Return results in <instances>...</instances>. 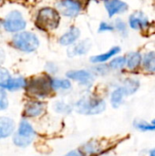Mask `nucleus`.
I'll return each instance as SVG.
<instances>
[{
    "mask_svg": "<svg viewBox=\"0 0 155 156\" xmlns=\"http://www.w3.org/2000/svg\"><path fill=\"white\" fill-rule=\"evenodd\" d=\"M54 111L57 113L60 114H69L72 112V108L70 105L65 103L64 101H56L54 104Z\"/></svg>",
    "mask_w": 155,
    "mask_h": 156,
    "instance_id": "23",
    "label": "nucleus"
},
{
    "mask_svg": "<svg viewBox=\"0 0 155 156\" xmlns=\"http://www.w3.org/2000/svg\"><path fill=\"white\" fill-rule=\"evenodd\" d=\"M129 24L130 27L133 29H143L148 25V18L143 12L137 11L130 16Z\"/></svg>",
    "mask_w": 155,
    "mask_h": 156,
    "instance_id": "14",
    "label": "nucleus"
},
{
    "mask_svg": "<svg viewBox=\"0 0 155 156\" xmlns=\"http://www.w3.org/2000/svg\"><path fill=\"white\" fill-rule=\"evenodd\" d=\"M25 89L29 95L37 99H45L53 91L51 87V78L47 75L32 78L28 82L26 81Z\"/></svg>",
    "mask_w": 155,
    "mask_h": 156,
    "instance_id": "1",
    "label": "nucleus"
},
{
    "mask_svg": "<svg viewBox=\"0 0 155 156\" xmlns=\"http://www.w3.org/2000/svg\"><path fill=\"white\" fill-rule=\"evenodd\" d=\"M16 124L9 117H0V140L11 136L15 132Z\"/></svg>",
    "mask_w": 155,
    "mask_h": 156,
    "instance_id": "12",
    "label": "nucleus"
},
{
    "mask_svg": "<svg viewBox=\"0 0 155 156\" xmlns=\"http://www.w3.org/2000/svg\"><path fill=\"white\" fill-rule=\"evenodd\" d=\"M142 61V56L139 52H131L128 54V58H126V64L128 69H136Z\"/></svg>",
    "mask_w": 155,
    "mask_h": 156,
    "instance_id": "21",
    "label": "nucleus"
},
{
    "mask_svg": "<svg viewBox=\"0 0 155 156\" xmlns=\"http://www.w3.org/2000/svg\"><path fill=\"white\" fill-rule=\"evenodd\" d=\"M69 80L79 82L80 85L85 87H90L94 82V76L91 72L86 69H75L69 70L66 73Z\"/></svg>",
    "mask_w": 155,
    "mask_h": 156,
    "instance_id": "8",
    "label": "nucleus"
},
{
    "mask_svg": "<svg viewBox=\"0 0 155 156\" xmlns=\"http://www.w3.org/2000/svg\"><path fill=\"white\" fill-rule=\"evenodd\" d=\"M75 107L76 111L80 114L96 115L105 111L106 102L104 100L97 97L84 96L76 102Z\"/></svg>",
    "mask_w": 155,
    "mask_h": 156,
    "instance_id": "2",
    "label": "nucleus"
},
{
    "mask_svg": "<svg viewBox=\"0 0 155 156\" xmlns=\"http://www.w3.org/2000/svg\"><path fill=\"white\" fill-rule=\"evenodd\" d=\"M63 156H85V154L80 150H72Z\"/></svg>",
    "mask_w": 155,
    "mask_h": 156,
    "instance_id": "30",
    "label": "nucleus"
},
{
    "mask_svg": "<svg viewBox=\"0 0 155 156\" xmlns=\"http://www.w3.org/2000/svg\"><path fill=\"white\" fill-rule=\"evenodd\" d=\"M45 108L44 102L40 101H30L25 105L22 114L26 118H37L44 113Z\"/></svg>",
    "mask_w": 155,
    "mask_h": 156,
    "instance_id": "9",
    "label": "nucleus"
},
{
    "mask_svg": "<svg viewBox=\"0 0 155 156\" xmlns=\"http://www.w3.org/2000/svg\"><path fill=\"white\" fill-rule=\"evenodd\" d=\"M26 86V80L23 77H16L12 78L8 87L6 88V90L8 91H16L21 89H25Z\"/></svg>",
    "mask_w": 155,
    "mask_h": 156,
    "instance_id": "18",
    "label": "nucleus"
},
{
    "mask_svg": "<svg viewBox=\"0 0 155 156\" xmlns=\"http://www.w3.org/2000/svg\"><path fill=\"white\" fill-rule=\"evenodd\" d=\"M143 64L148 72H155V51H150L144 55Z\"/></svg>",
    "mask_w": 155,
    "mask_h": 156,
    "instance_id": "20",
    "label": "nucleus"
},
{
    "mask_svg": "<svg viewBox=\"0 0 155 156\" xmlns=\"http://www.w3.org/2000/svg\"><path fill=\"white\" fill-rule=\"evenodd\" d=\"M120 51H121V48L120 47H113L109 51H107V52H105L103 54L90 57V60L92 63H103V62L109 60L110 58H111L112 57H114L115 55H117Z\"/></svg>",
    "mask_w": 155,
    "mask_h": 156,
    "instance_id": "15",
    "label": "nucleus"
},
{
    "mask_svg": "<svg viewBox=\"0 0 155 156\" xmlns=\"http://www.w3.org/2000/svg\"><path fill=\"white\" fill-rule=\"evenodd\" d=\"M115 28L122 33V35H126L127 34V27H126V24L120 18L116 19L115 21Z\"/></svg>",
    "mask_w": 155,
    "mask_h": 156,
    "instance_id": "27",
    "label": "nucleus"
},
{
    "mask_svg": "<svg viewBox=\"0 0 155 156\" xmlns=\"http://www.w3.org/2000/svg\"><path fill=\"white\" fill-rule=\"evenodd\" d=\"M126 64V58L124 57H118L113 58L111 62H110V68L113 69H122Z\"/></svg>",
    "mask_w": 155,
    "mask_h": 156,
    "instance_id": "24",
    "label": "nucleus"
},
{
    "mask_svg": "<svg viewBox=\"0 0 155 156\" xmlns=\"http://www.w3.org/2000/svg\"><path fill=\"white\" fill-rule=\"evenodd\" d=\"M12 78L13 77L11 76L8 69H6L5 68L0 67V88L1 89L6 90Z\"/></svg>",
    "mask_w": 155,
    "mask_h": 156,
    "instance_id": "22",
    "label": "nucleus"
},
{
    "mask_svg": "<svg viewBox=\"0 0 155 156\" xmlns=\"http://www.w3.org/2000/svg\"><path fill=\"white\" fill-rule=\"evenodd\" d=\"M9 106V101L5 92V90L0 88V112L5 111Z\"/></svg>",
    "mask_w": 155,
    "mask_h": 156,
    "instance_id": "25",
    "label": "nucleus"
},
{
    "mask_svg": "<svg viewBox=\"0 0 155 156\" xmlns=\"http://www.w3.org/2000/svg\"><path fill=\"white\" fill-rule=\"evenodd\" d=\"M134 127L137 128L140 131H154L155 130V125H151L149 123H147L146 122H134Z\"/></svg>",
    "mask_w": 155,
    "mask_h": 156,
    "instance_id": "26",
    "label": "nucleus"
},
{
    "mask_svg": "<svg viewBox=\"0 0 155 156\" xmlns=\"http://www.w3.org/2000/svg\"><path fill=\"white\" fill-rule=\"evenodd\" d=\"M3 27L7 32L17 33L26 28V22L20 11L12 10L5 16L3 21Z\"/></svg>",
    "mask_w": 155,
    "mask_h": 156,
    "instance_id": "6",
    "label": "nucleus"
},
{
    "mask_svg": "<svg viewBox=\"0 0 155 156\" xmlns=\"http://www.w3.org/2000/svg\"><path fill=\"white\" fill-rule=\"evenodd\" d=\"M90 48H91L90 40L84 39L79 43H74L73 45L69 46V48L68 49V55L70 58L76 57V56L85 55L89 52Z\"/></svg>",
    "mask_w": 155,
    "mask_h": 156,
    "instance_id": "11",
    "label": "nucleus"
},
{
    "mask_svg": "<svg viewBox=\"0 0 155 156\" xmlns=\"http://www.w3.org/2000/svg\"><path fill=\"white\" fill-rule=\"evenodd\" d=\"M114 27L107 22H101L99 27V32H106V31H112Z\"/></svg>",
    "mask_w": 155,
    "mask_h": 156,
    "instance_id": "28",
    "label": "nucleus"
},
{
    "mask_svg": "<svg viewBox=\"0 0 155 156\" xmlns=\"http://www.w3.org/2000/svg\"><path fill=\"white\" fill-rule=\"evenodd\" d=\"M104 5L110 17L123 13L128 9V5L122 0H104Z\"/></svg>",
    "mask_w": 155,
    "mask_h": 156,
    "instance_id": "10",
    "label": "nucleus"
},
{
    "mask_svg": "<svg viewBox=\"0 0 155 156\" xmlns=\"http://www.w3.org/2000/svg\"><path fill=\"white\" fill-rule=\"evenodd\" d=\"M36 136V131L32 124L26 119L21 120L17 131L13 136L14 144L20 148H26L33 142Z\"/></svg>",
    "mask_w": 155,
    "mask_h": 156,
    "instance_id": "5",
    "label": "nucleus"
},
{
    "mask_svg": "<svg viewBox=\"0 0 155 156\" xmlns=\"http://www.w3.org/2000/svg\"><path fill=\"white\" fill-rule=\"evenodd\" d=\"M5 52L2 48H0V64L4 62L5 60Z\"/></svg>",
    "mask_w": 155,
    "mask_h": 156,
    "instance_id": "31",
    "label": "nucleus"
},
{
    "mask_svg": "<svg viewBox=\"0 0 155 156\" xmlns=\"http://www.w3.org/2000/svg\"><path fill=\"white\" fill-rule=\"evenodd\" d=\"M51 87L53 90H69L72 84L69 79H51Z\"/></svg>",
    "mask_w": 155,
    "mask_h": 156,
    "instance_id": "16",
    "label": "nucleus"
},
{
    "mask_svg": "<svg viewBox=\"0 0 155 156\" xmlns=\"http://www.w3.org/2000/svg\"><path fill=\"white\" fill-rule=\"evenodd\" d=\"M153 125H155V119L153 120Z\"/></svg>",
    "mask_w": 155,
    "mask_h": 156,
    "instance_id": "33",
    "label": "nucleus"
},
{
    "mask_svg": "<svg viewBox=\"0 0 155 156\" xmlns=\"http://www.w3.org/2000/svg\"><path fill=\"white\" fill-rule=\"evenodd\" d=\"M60 23V16L58 10L51 7L40 9L37 16V27L42 30H54Z\"/></svg>",
    "mask_w": 155,
    "mask_h": 156,
    "instance_id": "4",
    "label": "nucleus"
},
{
    "mask_svg": "<svg viewBox=\"0 0 155 156\" xmlns=\"http://www.w3.org/2000/svg\"><path fill=\"white\" fill-rule=\"evenodd\" d=\"M80 30L77 27H71L66 33H64L59 38V44L61 46H71L79 38Z\"/></svg>",
    "mask_w": 155,
    "mask_h": 156,
    "instance_id": "13",
    "label": "nucleus"
},
{
    "mask_svg": "<svg viewBox=\"0 0 155 156\" xmlns=\"http://www.w3.org/2000/svg\"><path fill=\"white\" fill-rule=\"evenodd\" d=\"M150 156H155V149L152 150V151L150 152Z\"/></svg>",
    "mask_w": 155,
    "mask_h": 156,
    "instance_id": "32",
    "label": "nucleus"
},
{
    "mask_svg": "<svg viewBox=\"0 0 155 156\" xmlns=\"http://www.w3.org/2000/svg\"><path fill=\"white\" fill-rule=\"evenodd\" d=\"M13 46L25 53H32L39 47V39L36 34L29 31H20L12 37Z\"/></svg>",
    "mask_w": 155,
    "mask_h": 156,
    "instance_id": "3",
    "label": "nucleus"
},
{
    "mask_svg": "<svg viewBox=\"0 0 155 156\" xmlns=\"http://www.w3.org/2000/svg\"><path fill=\"white\" fill-rule=\"evenodd\" d=\"M57 7L59 14L68 17H75L81 11V4L77 0H60Z\"/></svg>",
    "mask_w": 155,
    "mask_h": 156,
    "instance_id": "7",
    "label": "nucleus"
},
{
    "mask_svg": "<svg viewBox=\"0 0 155 156\" xmlns=\"http://www.w3.org/2000/svg\"><path fill=\"white\" fill-rule=\"evenodd\" d=\"M46 69H47L48 72H49L51 74H56L57 71H58V67L53 62H48L46 64Z\"/></svg>",
    "mask_w": 155,
    "mask_h": 156,
    "instance_id": "29",
    "label": "nucleus"
},
{
    "mask_svg": "<svg viewBox=\"0 0 155 156\" xmlns=\"http://www.w3.org/2000/svg\"><path fill=\"white\" fill-rule=\"evenodd\" d=\"M126 96L125 91L122 87H120L116 90H114L111 95V103L113 108H118L121 106V104L123 101V98Z\"/></svg>",
    "mask_w": 155,
    "mask_h": 156,
    "instance_id": "17",
    "label": "nucleus"
},
{
    "mask_svg": "<svg viewBox=\"0 0 155 156\" xmlns=\"http://www.w3.org/2000/svg\"><path fill=\"white\" fill-rule=\"evenodd\" d=\"M140 87V82L138 80L135 79H127L124 81V85H123V90L125 91L126 96L128 95H132L133 93H135L138 89Z\"/></svg>",
    "mask_w": 155,
    "mask_h": 156,
    "instance_id": "19",
    "label": "nucleus"
}]
</instances>
